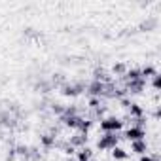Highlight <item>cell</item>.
Instances as JSON below:
<instances>
[{
	"mask_svg": "<svg viewBox=\"0 0 161 161\" xmlns=\"http://www.w3.org/2000/svg\"><path fill=\"white\" fill-rule=\"evenodd\" d=\"M121 127H123V121H121L119 118H114V116H110V118H104V119H101V129H103L104 133H118Z\"/></svg>",
	"mask_w": 161,
	"mask_h": 161,
	"instance_id": "1",
	"label": "cell"
},
{
	"mask_svg": "<svg viewBox=\"0 0 161 161\" xmlns=\"http://www.w3.org/2000/svg\"><path fill=\"white\" fill-rule=\"evenodd\" d=\"M118 140H119L118 133H104V135L97 140V146H99L101 150H112V148L118 146Z\"/></svg>",
	"mask_w": 161,
	"mask_h": 161,
	"instance_id": "2",
	"label": "cell"
},
{
	"mask_svg": "<svg viewBox=\"0 0 161 161\" xmlns=\"http://www.w3.org/2000/svg\"><path fill=\"white\" fill-rule=\"evenodd\" d=\"M125 136H127L131 142H135V140H144L146 133H144V127H136V125H133V127H129V129L125 131Z\"/></svg>",
	"mask_w": 161,
	"mask_h": 161,
	"instance_id": "3",
	"label": "cell"
},
{
	"mask_svg": "<svg viewBox=\"0 0 161 161\" xmlns=\"http://www.w3.org/2000/svg\"><path fill=\"white\" fill-rule=\"evenodd\" d=\"M82 91H84V86H82V84H78V86L66 84V86H63V89H61V93H63L64 97H78Z\"/></svg>",
	"mask_w": 161,
	"mask_h": 161,
	"instance_id": "4",
	"label": "cell"
},
{
	"mask_svg": "<svg viewBox=\"0 0 161 161\" xmlns=\"http://www.w3.org/2000/svg\"><path fill=\"white\" fill-rule=\"evenodd\" d=\"M89 93L93 95V97H101V95H104V91H106V84L104 82H97V80H95V82H91L89 84Z\"/></svg>",
	"mask_w": 161,
	"mask_h": 161,
	"instance_id": "5",
	"label": "cell"
},
{
	"mask_svg": "<svg viewBox=\"0 0 161 161\" xmlns=\"http://www.w3.org/2000/svg\"><path fill=\"white\" fill-rule=\"evenodd\" d=\"M86 142H87V135H84V133H76L74 136H70V146H74V148H84Z\"/></svg>",
	"mask_w": 161,
	"mask_h": 161,
	"instance_id": "6",
	"label": "cell"
},
{
	"mask_svg": "<svg viewBox=\"0 0 161 161\" xmlns=\"http://www.w3.org/2000/svg\"><path fill=\"white\" fill-rule=\"evenodd\" d=\"M131 152L144 155V153L148 152V144H146V140H135V142H131Z\"/></svg>",
	"mask_w": 161,
	"mask_h": 161,
	"instance_id": "7",
	"label": "cell"
},
{
	"mask_svg": "<svg viewBox=\"0 0 161 161\" xmlns=\"http://www.w3.org/2000/svg\"><path fill=\"white\" fill-rule=\"evenodd\" d=\"M123 76H125V82H127V84H129V82H136V80H142L138 68H127V72H125Z\"/></svg>",
	"mask_w": 161,
	"mask_h": 161,
	"instance_id": "8",
	"label": "cell"
},
{
	"mask_svg": "<svg viewBox=\"0 0 161 161\" xmlns=\"http://www.w3.org/2000/svg\"><path fill=\"white\" fill-rule=\"evenodd\" d=\"M91 155H93V152H91V148H87V146L80 148V150H78V153H76L78 161H91Z\"/></svg>",
	"mask_w": 161,
	"mask_h": 161,
	"instance_id": "9",
	"label": "cell"
},
{
	"mask_svg": "<svg viewBox=\"0 0 161 161\" xmlns=\"http://www.w3.org/2000/svg\"><path fill=\"white\" fill-rule=\"evenodd\" d=\"M80 119H82V118H80L78 114H76V116H68V118H63L64 125H66V127H70V129H78V123H80Z\"/></svg>",
	"mask_w": 161,
	"mask_h": 161,
	"instance_id": "10",
	"label": "cell"
},
{
	"mask_svg": "<svg viewBox=\"0 0 161 161\" xmlns=\"http://www.w3.org/2000/svg\"><path fill=\"white\" fill-rule=\"evenodd\" d=\"M129 114L133 116V118H136V119H140L142 116H144V110H142V106L140 104H129Z\"/></svg>",
	"mask_w": 161,
	"mask_h": 161,
	"instance_id": "11",
	"label": "cell"
},
{
	"mask_svg": "<svg viewBox=\"0 0 161 161\" xmlns=\"http://www.w3.org/2000/svg\"><path fill=\"white\" fill-rule=\"evenodd\" d=\"M112 157H114V161H123V159H127V152L123 148L116 146V148H112Z\"/></svg>",
	"mask_w": 161,
	"mask_h": 161,
	"instance_id": "12",
	"label": "cell"
},
{
	"mask_svg": "<svg viewBox=\"0 0 161 161\" xmlns=\"http://www.w3.org/2000/svg\"><path fill=\"white\" fill-rule=\"evenodd\" d=\"M40 142H42V146L51 148V146L55 144V136H53V135H49V133H46V135H42V136H40Z\"/></svg>",
	"mask_w": 161,
	"mask_h": 161,
	"instance_id": "13",
	"label": "cell"
},
{
	"mask_svg": "<svg viewBox=\"0 0 161 161\" xmlns=\"http://www.w3.org/2000/svg\"><path fill=\"white\" fill-rule=\"evenodd\" d=\"M157 72H155V68L152 66V64H146L142 70H140V76H142V80H146V78H152V76H155Z\"/></svg>",
	"mask_w": 161,
	"mask_h": 161,
	"instance_id": "14",
	"label": "cell"
},
{
	"mask_svg": "<svg viewBox=\"0 0 161 161\" xmlns=\"http://www.w3.org/2000/svg\"><path fill=\"white\" fill-rule=\"evenodd\" d=\"M89 129H91V121L82 118V119H80V123H78V131H80V133H84V135H87Z\"/></svg>",
	"mask_w": 161,
	"mask_h": 161,
	"instance_id": "15",
	"label": "cell"
},
{
	"mask_svg": "<svg viewBox=\"0 0 161 161\" xmlns=\"http://www.w3.org/2000/svg\"><path fill=\"white\" fill-rule=\"evenodd\" d=\"M112 72H114V74H119V76H123V74L127 72V66H125V63H116V64L112 66Z\"/></svg>",
	"mask_w": 161,
	"mask_h": 161,
	"instance_id": "16",
	"label": "cell"
},
{
	"mask_svg": "<svg viewBox=\"0 0 161 161\" xmlns=\"http://www.w3.org/2000/svg\"><path fill=\"white\" fill-rule=\"evenodd\" d=\"M153 80H152V86H153V89H159V86H161V76L159 74H155V76H152Z\"/></svg>",
	"mask_w": 161,
	"mask_h": 161,
	"instance_id": "17",
	"label": "cell"
},
{
	"mask_svg": "<svg viewBox=\"0 0 161 161\" xmlns=\"http://www.w3.org/2000/svg\"><path fill=\"white\" fill-rule=\"evenodd\" d=\"M53 114H59V116H63V112H64V106L63 104H53Z\"/></svg>",
	"mask_w": 161,
	"mask_h": 161,
	"instance_id": "18",
	"label": "cell"
},
{
	"mask_svg": "<svg viewBox=\"0 0 161 161\" xmlns=\"http://www.w3.org/2000/svg\"><path fill=\"white\" fill-rule=\"evenodd\" d=\"M99 104H101V99H97V97H93V99L89 101V106H91V108H99Z\"/></svg>",
	"mask_w": 161,
	"mask_h": 161,
	"instance_id": "19",
	"label": "cell"
},
{
	"mask_svg": "<svg viewBox=\"0 0 161 161\" xmlns=\"http://www.w3.org/2000/svg\"><path fill=\"white\" fill-rule=\"evenodd\" d=\"M15 153H19V155H27V146H17Z\"/></svg>",
	"mask_w": 161,
	"mask_h": 161,
	"instance_id": "20",
	"label": "cell"
},
{
	"mask_svg": "<svg viewBox=\"0 0 161 161\" xmlns=\"http://www.w3.org/2000/svg\"><path fill=\"white\" fill-rule=\"evenodd\" d=\"M140 161H153V157L146 153V155H142V157H140Z\"/></svg>",
	"mask_w": 161,
	"mask_h": 161,
	"instance_id": "21",
	"label": "cell"
}]
</instances>
